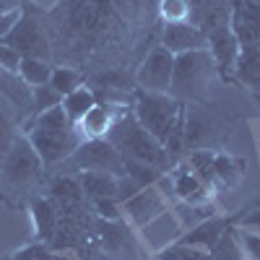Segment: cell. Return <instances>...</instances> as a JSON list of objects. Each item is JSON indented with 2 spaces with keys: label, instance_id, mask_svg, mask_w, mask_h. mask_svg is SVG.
<instances>
[{
  "label": "cell",
  "instance_id": "33",
  "mask_svg": "<svg viewBox=\"0 0 260 260\" xmlns=\"http://www.w3.org/2000/svg\"><path fill=\"white\" fill-rule=\"evenodd\" d=\"M13 127H11V115L8 110L3 107V96H0V159H3V154L8 151V146L13 143Z\"/></svg>",
  "mask_w": 260,
  "mask_h": 260
},
{
  "label": "cell",
  "instance_id": "10",
  "mask_svg": "<svg viewBox=\"0 0 260 260\" xmlns=\"http://www.w3.org/2000/svg\"><path fill=\"white\" fill-rule=\"evenodd\" d=\"M206 50L211 52L216 71L221 73L224 81H234V65L240 57V39L234 37L232 26H221L216 31L206 34Z\"/></svg>",
  "mask_w": 260,
  "mask_h": 260
},
{
  "label": "cell",
  "instance_id": "1",
  "mask_svg": "<svg viewBox=\"0 0 260 260\" xmlns=\"http://www.w3.org/2000/svg\"><path fill=\"white\" fill-rule=\"evenodd\" d=\"M104 138L110 141L125 159H133V161L148 164V167L159 169L161 175H169V172L177 167V159L172 156L154 136L146 133V130L141 127V122L136 120L133 110H130V112H122Z\"/></svg>",
  "mask_w": 260,
  "mask_h": 260
},
{
  "label": "cell",
  "instance_id": "15",
  "mask_svg": "<svg viewBox=\"0 0 260 260\" xmlns=\"http://www.w3.org/2000/svg\"><path fill=\"white\" fill-rule=\"evenodd\" d=\"M117 175L112 172H96V169H83L81 172V190L83 198L99 201V198H115L117 201Z\"/></svg>",
  "mask_w": 260,
  "mask_h": 260
},
{
  "label": "cell",
  "instance_id": "36",
  "mask_svg": "<svg viewBox=\"0 0 260 260\" xmlns=\"http://www.w3.org/2000/svg\"><path fill=\"white\" fill-rule=\"evenodd\" d=\"M237 226L260 234V208H252V211H247L245 216H240V219H237Z\"/></svg>",
  "mask_w": 260,
  "mask_h": 260
},
{
  "label": "cell",
  "instance_id": "12",
  "mask_svg": "<svg viewBox=\"0 0 260 260\" xmlns=\"http://www.w3.org/2000/svg\"><path fill=\"white\" fill-rule=\"evenodd\" d=\"M172 192L177 195L185 203H203V201H213V190L195 175V172L182 164L172 169Z\"/></svg>",
  "mask_w": 260,
  "mask_h": 260
},
{
  "label": "cell",
  "instance_id": "43",
  "mask_svg": "<svg viewBox=\"0 0 260 260\" xmlns=\"http://www.w3.org/2000/svg\"><path fill=\"white\" fill-rule=\"evenodd\" d=\"M257 208H260V206H257Z\"/></svg>",
  "mask_w": 260,
  "mask_h": 260
},
{
  "label": "cell",
  "instance_id": "24",
  "mask_svg": "<svg viewBox=\"0 0 260 260\" xmlns=\"http://www.w3.org/2000/svg\"><path fill=\"white\" fill-rule=\"evenodd\" d=\"M50 86H52V89H55L60 96H65V94H71V91L81 89V86H83V76H81V71H76V68H68V65H57V68H52Z\"/></svg>",
  "mask_w": 260,
  "mask_h": 260
},
{
  "label": "cell",
  "instance_id": "39",
  "mask_svg": "<svg viewBox=\"0 0 260 260\" xmlns=\"http://www.w3.org/2000/svg\"><path fill=\"white\" fill-rule=\"evenodd\" d=\"M6 260H21V257H18V255H11V257H6Z\"/></svg>",
  "mask_w": 260,
  "mask_h": 260
},
{
  "label": "cell",
  "instance_id": "20",
  "mask_svg": "<svg viewBox=\"0 0 260 260\" xmlns=\"http://www.w3.org/2000/svg\"><path fill=\"white\" fill-rule=\"evenodd\" d=\"M94 234L96 240L102 242V247L107 252H120L127 242V229L122 226V219L120 221H104V219H96L94 221Z\"/></svg>",
  "mask_w": 260,
  "mask_h": 260
},
{
  "label": "cell",
  "instance_id": "9",
  "mask_svg": "<svg viewBox=\"0 0 260 260\" xmlns=\"http://www.w3.org/2000/svg\"><path fill=\"white\" fill-rule=\"evenodd\" d=\"M122 206V216L133 224V226H146L151 224L154 219H159L161 213H167V198H164V192H159L156 185H151V187H141L133 198H127Z\"/></svg>",
  "mask_w": 260,
  "mask_h": 260
},
{
  "label": "cell",
  "instance_id": "3",
  "mask_svg": "<svg viewBox=\"0 0 260 260\" xmlns=\"http://www.w3.org/2000/svg\"><path fill=\"white\" fill-rule=\"evenodd\" d=\"M213 73H216V62H213L208 50H192V52L175 55L169 96H175L182 104L190 99H198Z\"/></svg>",
  "mask_w": 260,
  "mask_h": 260
},
{
  "label": "cell",
  "instance_id": "31",
  "mask_svg": "<svg viewBox=\"0 0 260 260\" xmlns=\"http://www.w3.org/2000/svg\"><path fill=\"white\" fill-rule=\"evenodd\" d=\"M234 234H237V240H240L247 260H260V234L250 232V229H240V226L234 229Z\"/></svg>",
  "mask_w": 260,
  "mask_h": 260
},
{
  "label": "cell",
  "instance_id": "26",
  "mask_svg": "<svg viewBox=\"0 0 260 260\" xmlns=\"http://www.w3.org/2000/svg\"><path fill=\"white\" fill-rule=\"evenodd\" d=\"M29 127H45V130H65V127H76L71 120H68V115H65V110H62V104H57V107H52V110H45V112H39L34 120H31V125Z\"/></svg>",
  "mask_w": 260,
  "mask_h": 260
},
{
  "label": "cell",
  "instance_id": "2",
  "mask_svg": "<svg viewBox=\"0 0 260 260\" xmlns=\"http://www.w3.org/2000/svg\"><path fill=\"white\" fill-rule=\"evenodd\" d=\"M185 112V104L177 102L169 94H156V91H133V115L141 122L146 133H151L161 146H167L172 130H175L177 120Z\"/></svg>",
  "mask_w": 260,
  "mask_h": 260
},
{
  "label": "cell",
  "instance_id": "21",
  "mask_svg": "<svg viewBox=\"0 0 260 260\" xmlns=\"http://www.w3.org/2000/svg\"><path fill=\"white\" fill-rule=\"evenodd\" d=\"M52 76V65L47 60H37V57H21L18 65V78L24 81L29 89H37V86H47Z\"/></svg>",
  "mask_w": 260,
  "mask_h": 260
},
{
  "label": "cell",
  "instance_id": "35",
  "mask_svg": "<svg viewBox=\"0 0 260 260\" xmlns=\"http://www.w3.org/2000/svg\"><path fill=\"white\" fill-rule=\"evenodd\" d=\"M21 260H62L60 255H55L50 247L45 245H31V247H24V250H18L16 252Z\"/></svg>",
  "mask_w": 260,
  "mask_h": 260
},
{
  "label": "cell",
  "instance_id": "38",
  "mask_svg": "<svg viewBox=\"0 0 260 260\" xmlns=\"http://www.w3.org/2000/svg\"><path fill=\"white\" fill-rule=\"evenodd\" d=\"M18 0H0V13H11V11H18Z\"/></svg>",
  "mask_w": 260,
  "mask_h": 260
},
{
  "label": "cell",
  "instance_id": "19",
  "mask_svg": "<svg viewBox=\"0 0 260 260\" xmlns=\"http://www.w3.org/2000/svg\"><path fill=\"white\" fill-rule=\"evenodd\" d=\"M94 107H96V94L91 89H86V86H81V89H76V91L62 96V110H65V115H68V120L76 127H78V122L86 115L94 110Z\"/></svg>",
  "mask_w": 260,
  "mask_h": 260
},
{
  "label": "cell",
  "instance_id": "14",
  "mask_svg": "<svg viewBox=\"0 0 260 260\" xmlns=\"http://www.w3.org/2000/svg\"><path fill=\"white\" fill-rule=\"evenodd\" d=\"M122 112H125L122 107H117L112 102H96L94 110L78 122V130H81L86 138H104Z\"/></svg>",
  "mask_w": 260,
  "mask_h": 260
},
{
  "label": "cell",
  "instance_id": "32",
  "mask_svg": "<svg viewBox=\"0 0 260 260\" xmlns=\"http://www.w3.org/2000/svg\"><path fill=\"white\" fill-rule=\"evenodd\" d=\"M161 16L167 24L187 21V0H161Z\"/></svg>",
  "mask_w": 260,
  "mask_h": 260
},
{
  "label": "cell",
  "instance_id": "37",
  "mask_svg": "<svg viewBox=\"0 0 260 260\" xmlns=\"http://www.w3.org/2000/svg\"><path fill=\"white\" fill-rule=\"evenodd\" d=\"M18 18H21V8H18V11H11V13H0V39H3V37L16 26Z\"/></svg>",
  "mask_w": 260,
  "mask_h": 260
},
{
  "label": "cell",
  "instance_id": "41",
  "mask_svg": "<svg viewBox=\"0 0 260 260\" xmlns=\"http://www.w3.org/2000/svg\"><path fill=\"white\" fill-rule=\"evenodd\" d=\"M159 260H169V257H167V255H161V257H159Z\"/></svg>",
  "mask_w": 260,
  "mask_h": 260
},
{
  "label": "cell",
  "instance_id": "8",
  "mask_svg": "<svg viewBox=\"0 0 260 260\" xmlns=\"http://www.w3.org/2000/svg\"><path fill=\"white\" fill-rule=\"evenodd\" d=\"M172 71H175V55L167 47L156 45L146 55L141 62V68L136 73V83L143 91H156V94H169V83H172Z\"/></svg>",
  "mask_w": 260,
  "mask_h": 260
},
{
  "label": "cell",
  "instance_id": "22",
  "mask_svg": "<svg viewBox=\"0 0 260 260\" xmlns=\"http://www.w3.org/2000/svg\"><path fill=\"white\" fill-rule=\"evenodd\" d=\"M175 211H177V221H180V226L185 232L192 229V226H198L206 219H211V216H216L213 201H203V203H185V201H180V206Z\"/></svg>",
  "mask_w": 260,
  "mask_h": 260
},
{
  "label": "cell",
  "instance_id": "34",
  "mask_svg": "<svg viewBox=\"0 0 260 260\" xmlns=\"http://www.w3.org/2000/svg\"><path fill=\"white\" fill-rule=\"evenodd\" d=\"M18 65H21V55L13 47H8V45L0 42V68H3L6 73H11V76H16L18 73Z\"/></svg>",
  "mask_w": 260,
  "mask_h": 260
},
{
  "label": "cell",
  "instance_id": "25",
  "mask_svg": "<svg viewBox=\"0 0 260 260\" xmlns=\"http://www.w3.org/2000/svg\"><path fill=\"white\" fill-rule=\"evenodd\" d=\"M213 172H216V180L229 187H237L242 180V164L226 154H213Z\"/></svg>",
  "mask_w": 260,
  "mask_h": 260
},
{
  "label": "cell",
  "instance_id": "40",
  "mask_svg": "<svg viewBox=\"0 0 260 260\" xmlns=\"http://www.w3.org/2000/svg\"><path fill=\"white\" fill-rule=\"evenodd\" d=\"M245 3H257L260 6V0H245Z\"/></svg>",
  "mask_w": 260,
  "mask_h": 260
},
{
  "label": "cell",
  "instance_id": "17",
  "mask_svg": "<svg viewBox=\"0 0 260 260\" xmlns=\"http://www.w3.org/2000/svg\"><path fill=\"white\" fill-rule=\"evenodd\" d=\"M50 201L57 203L62 208V213L68 211H76V208H83V190H81V182L73 180V177H55L50 182Z\"/></svg>",
  "mask_w": 260,
  "mask_h": 260
},
{
  "label": "cell",
  "instance_id": "29",
  "mask_svg": "<svg viewBox=\"0 0 260 260\" xmlns=\"http://www.w3.org/2000/svg\"><path fill=\"white\" fill-rule=\"evenodd\" d=\"M221 0H187V21L192 26H203V21L211 16V11L219 6Z\"/></svg>",
  "mask_w": 260,
  "mask_h": 260
},
{
  "label": "cell",
  "instance_id": "5",
  "mask_svg": "<svg viewBox=\"0 0 260 260\" xmlns=\"http://www.w3.org/2000/svg\"><path fill=\"white\" fill-rule=\"evenodd\" d=\"M29 143L39 154L42 164H57L76 154V148L83 143V133L78 127L65 130H45V127H29L26 133Z\"/></svg>",
  "mask_w": 260,
  "mask_h": 260
},
{
  "label": "cell",
  "instance_id": "18",
  "mask_svg": "<svg viewBox=\"0 0 260 260\" xmlns=\"http://www.w3.org/2000/svg\"><path fill=\"white\" fill-rule=\"evenodd\" d=\"M31 219H34V226H37V237L50 242L55 229H57V219H60L55 203L50 198H34L31 201Z\"/></svg>",
  "mask_w": 260,
  "mask_h": 260
},
{
  "label": "cell",
  "instance_id": "7",
  "mask_svg": "<svg viewBox=\"0 0 260 260\" xmlns=\"http://www.w3.org/2000/svg\"><path fill=\"white\" fill-rule=\"evenodd\" d=\"M73 164L78 169H96V172H112L122 177L125 175V159L120 151L107 138H86L73 154Z\"/></svg>",
  "mask_w": 260,
  "mask_h": 260
},
{
  "label": "cell",
  "instance_id": "13",
  "mask_svg": "<svg viewBox=\"0 0 260 260\" xmlns=\"http://www.w3.org/2000/svg\"><path fill=\"white\" fill-rule=\"evenodd\" d=\"M229 219L224 216H211V219L201 221L198 226H192L187 232H182V237H177V245H187V247H201V250H211L216 242H219V237L229 229Z\"/></svg>",
  "mask_w": 260,
  "mask_h": 260
},
{
  "label": "cell",
  "instance_id": "16",
  "mask_svg": "<svg viewBox=\"0 0 260 260\" xmlns=\"http://www.w3.org/2000/svg\"><path fill=\"white\" fill-rule=\"evenodd\" d=\"M234 83L260 91V45H240V57L234 65Z\"/></svg>",
  "mask_w": 260,
  "mask_h": 260
},
{
  "label": "cell",
  "instance_id": "42",
  "mask_svg": "<svg viewBox=\"0 0 260 260\" xmlns=\"http://www.w3.org/2000/svg\"><path fill=\"white\" fill-rule=\"evenodd\" d=\"M224 3H232V0H224Z\"/></svg>",
  "mask_w": 260,
  "mask_h": 260
},
{
  "label": "cell",
  "instance_id": "11",
  "mask_svg": "<svg viewBox=\"0 0 260 260\" xmlns=\"http://www.w3.org/2000/svg\"><path fill=\"white\" fill-rule=\"evenodd\" d=\"M161 47H167L172 55H182L192 50H206V34L192 26L190 21H177V24H167L161 29Z\"/></svg>",
  "mask_w": 260,
  "mask_h": 260
},
{
  "label": "cell",
  "instance_id": "30",
  "mask_svg": "<svg viewBox=\"0 0 260 260\" xmlns=\"http://www.w3.org/2000/svg\"><path fill=\"white\" fill-rule=\"evenodd\" d=\"M91 206H94L96 219H104V221H120L122 219V206L115 198H99V201H91Z\"/></svg>",
  "mask_w": 260,
  "mask_h": 260
},
{
  "label": "cell",
  "instance_id": "6",
  "mask_svg": "<svg viewBox=\"0 0 260 260\" xmlns=\"http://www.w3.org/2000/svg\"><path fill=\"white\" fill-rule=\"evenodd\" d=\"M3 45L13 47L21 57H37V60H47L50 62V42L42 31L39 21L31 13H21L16 21V26L0 39Z\"/></svg>",
  "mask_w": 260,
  "mask_h": 260
},
{
  "label": "cell",
  "instance_id": "27",
  "mask_svg": "<svg viewBox=\"0 0 260 260\" xmlns=\"http://www.w3.org/2000/svg\"><path fill=\"white\" fill-rule=\"evenodd\" d=\"M125 159V156H122ZM125 175L130 180H136L141 187H151V185H156L164 175L159 169L154 167H148V164H141V161H133V159H125Z\"/></svg>",
  "mask_w": 260,
  "mask_h": 260
},
{
  "label": "cell",
  "instance_id": "28",
  "mask_svg": "<svg viewBox=\"0 0 260 260\" xmlns=\"http://www.w3.org/2000/svg\"><path fill=\"white\" fill-rule=\"evenodd\" d=\"M62 104V96L52 89V86H37V89H31V110L39 115L45 110H52V107Z\"/></svg>",
  "mask_w": 260,
  "mask_h": 260
},
{
  "label": "cell",
  "instance_id": "4",
  "mask_svg": "<svg viewBox=\"0 0 260 260\" xmlns=\"http://www.w3.org/2000/svg\"><path fill=\"white\" fill-rule=\"evenodd\" d=\"M3 182L13 190H26L42 172V159L34 151V146L29 143L26 136L13 138V143L8 146V151L3 154Z\"/></svg>",
  "mask_w": 260,
  "mask_h": 260
},
{
  "label": "cell",
  "instance_id": "23",
  "mask_svg": "<svg viewBox=\"0 0 260 260\" xmlns=\"http://www.w3.org/2000/svg\"><path fill=\"white\" fill-rule=\"evenodd\" d=\"M208 252H211L213 260H247V255H245L240 240H237V234H234V226H232V224H229V229L219 237V242H216Z\"/></svg>",
  "mask_w": 260,
  "mask_h": 260
}]
</instances>
